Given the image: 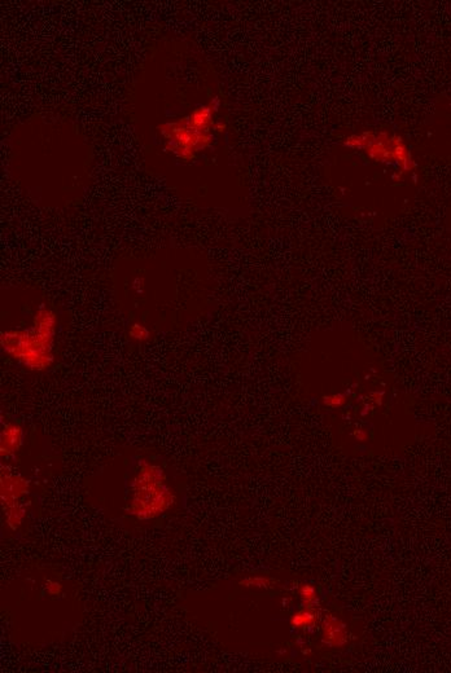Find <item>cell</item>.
Returning <instances> with one entry per match:
<instances>
[{"instance_id":"6","label":"cell","mask_w":451,"mask_h":673,"mask_svg":"<svg viewBox=\"0 0 451 673\" xmlns=\"http://www.w3.org/2000/svg\"><path fill=\"white\" fill-rule=\"evenodd\" d=\"M355 437L360 439V440H366V439H367V434L365 432H355Z\"/></svg>"},{"instance_id":"1","label":"cell","mask_w":451,"mask_h":673,"mask_svg":"<svg viewBox=\"0 0 451 673\" xmlns=\"http://www.w3.org/2000/svg\"><path fill=\"white\" fill-rule=\"evenodd\" d=\"M57 318L54 311L40 307L30 328L1 333V347L7 355L31 371L48 369L54 363V342Z\"/></svg>"},{"instance_id":"4","label":"cell","mask_w":451,"mask_h":673,"mask_svg":"<svg viewBox=\"0 0 451 673\" xmlns=\"http://www.w3.org/2000/svg\"><path fill=\"white\" fill-rule=\"evenodd\" d=\"M129 334H130L131 340H137V342H146L151 337L149 329L140 323L131 324Z\"/></svg>"},{"instance_id":"3","label":"cell","mask_w":451,"mask_h":673,"mask_svg":"<svg viewBox=\"0 0 451 673\" xmlns=\"http://www.w3.org/2000/svg\"><path fill=\"white\" fill-rule=\"evenodd\" d=\"M21 442V430L17 426H8L7 430L3 434V444L6 443L7 452H12L17 448V443Z\"/></svg>"},{"instance_id":"2","label":"cell","mask_w":451,"mask_h":673,"mask_svg":"<svg viewBox=\"0 0 451 673\" xmlns=\"http://www.w3.org/2000/svg\"><path fill=\"white\" fill-rule=\"evenodd\" d=\"M344 146L353 151H362L371 161L398 167L404 173H410L415 168L411 151L405 140L385 130L362 131L350 135L345 139Z\"/></svg>"},{"instance_id":"5","label":"cell","mask_w":451,"mask_h":673,"mask_svg":"<svg viewBox=\"0 0 451 673\" xmlns=\"http://www.w3.org/2000/svg\"><path fill=\"white\" fill-rule=\"evenodd\" d=\"M323 401H324V404L329 405V407H340V405L345 404L346 399H345L344 395L337 393V395H332V396H326V398L323 399Z\"/></svg>"}]
</instances>
